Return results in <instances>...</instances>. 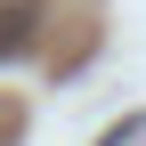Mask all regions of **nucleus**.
<instances>
[{
    "mask_svg": "<svg viewBox=\"0 0 146 146\" xmlns=\"http://www.w3.org/2000/svg\"><path fill=\"white\" fill-rule=\"evenodd\" d=\"M33 33H41V0H8L0 8V57H16Z\"/></svg>",
    "mask_w": 146,
    "mask_h": 146,
    "instance_id": "f257e3e1",
    "label": "nucleus"
}]
</instances>
